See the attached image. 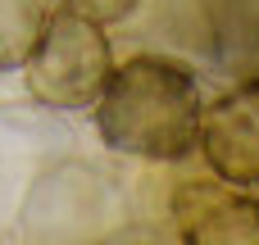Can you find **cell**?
I'll return each instance as SVG.
<instances>
[{"mask_svg":"<svg viewBox=\"0 0 259 245\" xmlns=\"http://www.w3.org/2000/svg\"><path fill=\"white\" fill-rule=\"evenodd\" d=\"M205 95L187 68L159 55H137L109 73L96 100V127L109 150L137 159H182L200 141Z\"/></svg>","mask_w":259,"mask_h":245,"instance_id":"obj_1","label":"cell"},{"mask_svg":"<svg viewBox=\"0 0 259 245\" xmlns=\"http://www.w3.org/2000/svg\"><path fill=\"white\" fill-rule=\"evenodd\" d=\"M27 86L50 109H91L114 73L105 23H91L73 9L50 14L36 50L23 64Z\"/></svg>","mask_w":259,"mask_h":245,"instance_id":"obj_2","label":"cell"},{"mask_svg":"<svg viewBox=\"0 0 259 245\" xmlns=\"http://www.w3.org/2000/svg\"><path fill=\"white\" fill-rule=\"evenodd\" d=\"M173 223L182 245H259V200L232 182H182Z\"/></svg>","mask_w":259,"mask_h":245,"instance_id":"obj_3","label":"cell"},{"mask_svg":"<svg viewBox=\"0 0 259 245\" xmlns=\"http://www.w3.org/2000/svg\"><path fill=\"white\" fill-rule=\"evenodd\" d=\"M200 150L232 186H259V82L223 95L200 118Z\"/></svg>","mask_w":259,"mask_h":245,"instance_id":"obj_4","label":"cell"},{"mask_svg":"<svg viewBox=\"0 0 259 245\" xmlns=\"http://www.w3.org/2000/svg\"><path fill=\"white\" fill-rule=\"evenodd\" d=\"M46 23H50V0H0V73L27 64Z\"/></svg>","mask_w":259,"mask_h":245,"instance_id":"obj_5","label":"cell"},{"mask_svg":"<svg viewBox=\"0 0 259 245\" xmlns=\"http://www.w3.org/2000/svg\"><path fill=\"white\" fill-rule=\"evenodd\" d=\"M59 5L91 18V23H118V18H127L137 9V0H59Z\"/></svg>","mask_w":259,"mask_h":245,"instance_id":"obj_6","label":"cell"}]
</instances>
